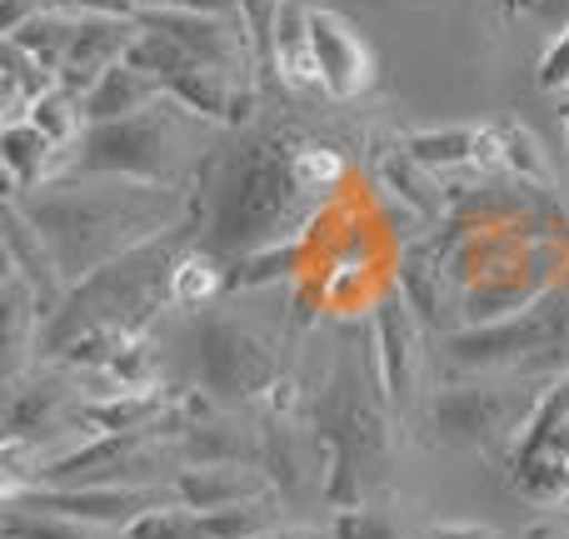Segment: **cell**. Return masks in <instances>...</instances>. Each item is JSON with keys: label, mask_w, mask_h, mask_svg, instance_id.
<instances>
[{"label": "cell", "mask_w": 569, "mask_h": 539, "mask_svg": "<svg viewBox=\"0 0 569 539\" xmlns=\"http://www.w3.org/2000/svg\"><path fill=\"white\" fill-rule=\"evenodd\" d=\"M60 176L50 186H36L26 196H10L26 206L36 230L46 236L50 256H56L66 285L90 280L120 260L126 250L146 246V240L180 230L190 216L186 196L170 186H146V180H120V176Z\"/></svg>", "instance_id": "6da1fadb"}, {"label": "cell", "mask_w": 569, "mask_h": 539, "mask_svg": "<svg viewBox=\"0 0 569 539\" xmlns=\"http://www.w3.org/2000/svg\"><path fill=\"white\" fill-rule=\"evenodd\" d=\"M305 190L295 186L290 156H276L270 140L246 150L236 170H230L226 190H220V210H216V240L226 250L256 256L266 246H280L284 226L300 216Z\"/></svg>", "instance_id": "7a4b0ae2"}, {"label": "cell", "mask_w": 569, "mask_h": 539, "mask_svg": "<svg viewBox=\"0 0 569 539\" xmlns=\"http://www.w3.org/2000/svg\"><path fill=\"white\" fill-rule=\"evenodd\" d=\"M450 360L470 370H555L569 350V290H545L530 310L455 330Z\"/></svg>", "instance_id": "3957f363"}, {"label": "cell", "mask_w": 569, "mask_h": 539, "mask_svg": "<svg viewBox=\"0 0 569 539\" xmlns=\"http://www.w3.org/2000/svg\"><path fill=\"white\" fill-rule=\"evenodd\" d=\"M176 100L140 110L130 120H106V126H86V136L70 146L66 176H120V180H146V186H170L176 176Z\"/></svg>", "instance_id": "277c9868"}, {"label": "cell", "mask_w": 569, "mask_h": 539, "mask_svg": "<svg viewBox=\"0 0 569 539\" xmlns=\"http://www.w3.org/2000/svg\"><path fill=\"white\" fill-rule=\"evenodd\" d=\"M176 435H180L176 420L156 425V430H130V435H90V440L76 445V450H60V455H50L46 465H36L30 485H50V490L150 485L170 460H180Z\"/></svg>", "instance_id": "5b68a950"}, {"label": "cell", "mask_w": 569, "mask_h": 539, "mask_svg": "<svg viewBox=\"0 0 569 539\" xmlns=\"http://www.w3.org/2000/svg\"><path fill=\"white\" fill-rule=\"evenodd\" d=\"M126 60L136 70H146L150 80H160V90H166L180 110H190V116H200V120L240 126V120H250V110H256V90L230 80V76H220V70H210L206 60L180 50L176 40L160 36V30L140 26V40L130 46Z\"/></svg>", "instance_id": "8992f818"}, {"label": "cell", "mask_w": 569, "mask_h": 539, "mask_svg": "<svg viewBox=\"0 0 569 539\" xmlns=\"http://www.w3.org/2000/svg\"><path fill=\"white\" fill-rule=\"evenodd\" d=\"M545 390H495V385H465V390H440L430 405V430L435 445H510L520 440L525 420L535 415Z\"/></svg>", "instance_id": "52a82bcc"}, {"label": "cell", "mask_w": 569, "mask_h": 539, "mask_svg": "<svg viewBox=\"0 0 569 539\" xmlns=\"http://www.w3.org/2000/svg\"><path fill=\"white\" fill-rule=\"evenodd\" d=\"M280 380V360L266 340L236 320H210L200 330V385L216 405H246Z\"/></svg>", "instance_id": "ba28073f"}, {"label": "cell", "mask_w": 569, "mask_h": 539, "mask_svg": "<svg viewBox=\"0 0 569 539\" xmlns=\"http://www.w3.org/2000/svg\"><path fill=\"white\" fill-rule=\"evenodd\" d=\"M515 485L530 500H560L569 495V375L555 390L540 395L535 415L525 420L520 440L510 450Z\"/></svg>", "instance_id": "9c48e42d"}, {"label": "cell", "mask_w": 569, "mask_h": 539, "mask_svg": "<svg viewBox=\"0 0 569 539\" xmlns=\"http://www.w3.org/2000/svg\"><path fill=\"white\" fill-rule=\"evenodd\" d=\"M136 20L146 30L170 36L180 50L206 60L210 70L250 86V66H256L260 50L250 40V30H236V16H210V10H180V6H140Z\"/></svg>", "instance_id": "30bf717a"}, {"label": "cell", "mask_w": 569, "mask_h": 539, "mask_svg": "<svg viewBox=\"0 0 569 539\" xmlns=\"http://www.w3.org/2000/svg\"><path fill=\"white\" fill-rule=\"evenodd\" d=\"M176 500V485H90V490H50V485H30L20 500L10 505H26V510H50V515H66V520H86L100 525V530H120L126 535L140 515L160 510V505Z\"/></svg>", "instance_id": "8fae6325"}, {"label": "cell", "mask_w": 569, "mask_h": 539, "mask_svg": "<svg viewBox=\"0 0 569 539\" xmlns=\"http://www.w3.org/2000/svg\"><path fill=\"white\" fill-rule=\"evenodd\" d=\"M375 370H380L385 400L395 410H410L415 380H420V325H415V305L400 290L375 305Z\"/></svg>", "instance_id": "7c38bea8"}, {"label": "cell", "mask_w": 569, "mask_h": 539, "mask_svg": "<svg viewBox=\"0 0 569 539\" xmlns=\"http://www.w3.org/2000/svg\"><path fill=\"white\" fill-rule=\"evenodd\" d=\"M310 50L320 66V90L330 100H355L375 86V56L360 40V30L335 10L310 6Z\"/></svg>", "instance_id": "4fadbf2b"}, {"label": "cell", "mask_w": 569, "mask_h": 539, "mask_svg": "<svg viewBox=\"0 0 569 539\" xmlns=\"http://www.w3.org/2000/svg\"><path fill=\"white\" fill-rule=\"evenodd\" d=\"M0 246H6V266L20 270V280L36 290L40 310H46V320H50V315L66 305L70 285H66V275H60L56 256H50L46 236L36 230V220H30L26 206L10 196H6V210H0Z\"/></svg>", "instance_id": "5bb4252c"}, {"label": "cell", "mask_w": 569, "mask_h": 539, "mask_svg": "<svg viewBox=\"0 0 569 539\" xmlns=\"http://www.w3.org/2000/svg\"><path fill=\"white\" fill-rule=\"evenodd\" d=\"M140 40V20L126 16H80L76 26V46L66 56V70H60V86L70 96H86L110 66L130 56V46Z\"/></svg>", "instance_id": "9a60e30c"}, {"label": "cell", "mask_w": 569, "mask_h": 539, "mask_svg": "<svg viewBox=\"0 0 569 539\" xmlns=\"http://www.w3.org/2000/svg\"><path fill=\"white\" fill-rule=\"evenodd\" d=\"M170 485H176V500L190 505L196 515L276 495V485H270V475L260 465H180L170 475Z\"/></svg>", "instance_id": "2e32d148"}, {"label": "cell", "mask_w": 569, "mask_h": 539, "mask_svg": "<svg viewBox=\"0 0 569 539\" xmlns=\"http://www.w3.org/2000/svg\"><path fill=\"white\" fill-rule=\"evenodd\" d=\"M160 100H166L160 80H150L146 70H136L130 60H120V66H110L106 76L80 96V116H86V126H106V120L140 116V110L160 106Z\"/></svg>", "instance_id": "e0dca14e"}, {"label": "cell", "mask_w": 569, "mask_h": 539, "mask_svg": "<svg viewBox=\"0 0 569 539\" xmlns=\"http://www.w3.org/2000/svg\"><path fill=\"white\" fill-rule=\"evenodd\" d=\"M405 150L420 160L430 176L445 170H470V166H495V140L490 126H445V130H410Z\"/></svg>", "instance_id": "ac0fdd59"}, {"label": "cell", "mask_w": 569, "mask_h": 539, "mask_svg": "<svg viewBox=\"0 0 569 539\" xmlns=\"http://www.w3.org/2000/svg\"><path fill=\"white\" fill-rule=\"evenodd\" d=\"M66 410V380L60 375H36V380H10V415L6 440H20L40 455V435H50Z\"/></svg>", "instance_id": "d6986e66"}, {"label": "cell", "mask_w": 569, "mask_h": 539, "mask_svg": "<svg viewBox=\"0 0 569 539\" xmlns=\"http://www.w3.org/2000/svg\"><path fill=\"white\" fill-rule=\"evenodd\" d=\"M270 60H276L284 86H320V66H315V50H310V6L300 0H280L276 10V26H270Z\"/></svg>", "instance_id": "ffe728a7"}, {"label": "cell", "mask_w": 569, "mask_h": 539, "mask_svg": "<svg viewBox=\"0 0 569 539\" xmlns=\"http://www.w3.org/2000/svg\"><path fill=\"white\" fill-rule=\"evenodd\" d=\"M76 26H80L76 10L46 6L36 20H26V26H20L16 36H6V40H10V46H20L30 60H36L40 70H50V76L60 80V70H66L70 46H76Z\"/></svg>", "instance_id": "44dd1931"}, {"label": "cell", "mask_w": 569, "mask_h": 539, "mask_svg": "<svg viewBox=\"0 0 569 539\" xmlns=\"http://www.w3.org/2000/svg\"><path fill=\"white\" fill-rule=\"evenodd\" d=\"M490 140H495V166L520 176V186H540L550 190L555 186V166H550V150L540 146L530 126H515V120H495L490 126Z\"/></svg>", "instance_id": "7402d4cb"}, {"label": "cell", "mask_w": 569, "mask_h": 539, "mask_svg": "<svg viewBox=\"0 0 569 539\" xmlns=\"http://www.w3.org/2000/svg\"><path fill=\"white\" fill-rule=\"evenodd\" d=\"M50 86H60V80L50 76V70H40L20 46L6 40V70H0V116H6V126L26 120L30 106H36Z\"/></svg>", "instance_id": "603a6c76"}, {"label": "cell", "mask_w": 569, "mask_h": 539, "mask_svg": "<svg viewBox=\"0 0 569 539\" xmlns=\"http://www.w3.org/2000/svg\"><path fill=\"white\" fill-rule=\"evenodd\" d=\"M210 539H270L280 525V490L276 495H260V500H246V505H230V510H206Z\"/></svg>", "instance_id": "cb8c5ba5"}, {"label": "cell", "mask_w": 569, "mask_h": 539, "mask_svg": "<svg viewBox=\"0 0 569 539\" xmlns=\"http://www.w3.org/2000/svg\"><path fill=\"white\" fill-rule=\"evenodd\" d=\"M6 539H126L120 530H100L86 520H66L50 510H26V505H6Z\"/></svg>", "instance_id": "d4e9b609"}, {"label": "cell", "mask_w": 569, "mask_h": 539, "mask_svg": "<svg viewBox=\"0 0 569 539\" xmlns=\"http://www.w3.org/2000/svg\"><path fill=\"white\" fill-rule=\"evenodd\" d=\"M220 285H226V270H220V260L206 256V250H186V256L176 260V270H170V305H180V310H196V305L216 300Z\"/></svg>", "instance_id": "484cf974"}, {"label": "cell", "mask_w": 569, "mask_h": 539, "mask_svg": "<svg viewBox=\"0 0 569 539\" xmlns=\"http://www.w3.org/2000/svg\"><path fill=\"white\" fill-rule=\"evenodd\" d=\"M30 126L36 130H46L50 140H56L60 150H70L80 136H86V116H80V96H70L66 86H50L46 96L30 106Z\"/></svg>", "instance_id": "4316f807"}, {"label": "cell", "mask_w": 569, "mask_h": 539, "mask_svg": "<svg viewBox=\"0 0 569 539\" xmlns=\"http://www.w3.org/2000/svg\"><path fill=\"white\" fill-rule=\"evenodd\" d=\"M126 539H210V530L190 505L170 500V505H160V510L140 515V520L126 530Z\"/></svg>", "instance_id": "83f0119b"}, {"label": "cell", "mask_w": 569, "mask_h": 539, "mask_svg": "<svg viewBox=\"0 0 569 539\" xmlns=\"http://www.w3.org/2000/svg\"><path fill=\"white\" fill-rule=\"evenodd\" d=\"M290 170L305 196H325V190H335L345 180V160L335 156L330 146H300L290 156Z\"/></svg>", "instance_id": "f1b7e54d"}, {"label": "cell", "mask_w": 569, "mask_h": 539, "mask_svg": "<svg viewBox=\"0 0 569 539\" xmlns=\"http://www.w3.org/2000/svg\"><path fill=\"white\" fill-rule=\"evenodd\" d=\"M335 539H400V530H395V520L390 515H380V510H340L335 515Z\"/></svg>", "instance_id": "f546056e"}, {"label": "cell", "mask_w": 569, "mask_h": 539, "mask_svg": "<svg viewBox=\"0 0 569 539\" xmlns=\"http://www.w3.org/2000/svg\"><path fill=\"white\" fill-rule=\"evenodd\" d=\"M535 80H540L545 96H569V30H560V36L545 46Z\"/></svg>", "instance_id": "4dcf8cb0"}, {"label": "cell", "mask_w": 569, "mask_h": 539, "mask_svg": "<svg viewBox=\"0 0 569 539\" xmlns=\"http://www.w3.org/2000/svg\"><path fill=\"white\" fill-rule=\"evenodd\" d=\"M46 6H50V0H0V30H6V36H16V30L26 26V20H36Z\"/></svg>", "instance_id": "1f68e13d"}, {"label": "cell", "mask_w": 569, "mask_h": 539, "mask_svg": "<svg viewBox=\"0 0 569 539\" xmlns=\"http://www.w3.org/2000/svg\"><path fill=\"white\" fill-rule=\"evenodd\" d=\"M515 6H520L525 16L545 20V26H560V30H569V0H515Z\"/></svg>", "instance_id": "d6a6232c"}, {"label": "cell", "mask_w": 569, "mask_h": 539, "mask_svg": "<svg viewBox=\"0 0 569 539\" xmlns=\"http://www.w3.org/2000/svg\"><path fill=\"white\" fill-rule=\"evenodd\" d=\"M140 0H76V16H126L136 20Z\"/></svg>", "instance_id": "836d02e7"}, {"label": "cell", "mask_w": 569, "mask_h": 539, "mask_svg": "<svg viewBox=\"0 0 569 539\" xmlns=\"http://www.w3.org/2000/svg\"><path fill=\"white\" fill-rule=\"evenodd\" d=\"M430 539H505V535L490 530V525H435Z\"/></svg>", "instance_id": "e575fe53"}, {"label": "cell", "mask_w": 569, "mask_h": 539, "mask_svg": "<svg viewBox=\"0 0 569 539\" xmlns=\"http://www.w3.org/2000/svg\"><path fill=\"white\" fill-rule=\"evenodd\" d=\"M520 539H560V535H555V525H530Z\"/></svg>", "instance_id": "d590c367"}, {"label": "cell", "mask_w": 569, "mask_h": 539, "mask_svg": "<svg viewBox=\"0 0 569 539\" xmlns=\"http://www.w3.org/2000/svg\"><path fill=\"white\" fill-rule=\"evenodd\" d=\"M276 539H335V535H320V530H280Z\"/></svg>", "instance_id": "8d00e7d4"}, {"label": "cell", "mask_w": 569, "mask_h": 539, "mask_svg": "<svg viewBox=\"0 0 569 539\" xmlns=\"http://www.w3.org/2000/svg\"><path fill=\"white\" fill-rule=\"evenodd\" d=\"M50 6H60V10H76V0H50Z\"/></svg>", "instance_id": "74e56055"}, {"label": "cell", "mask_w": 569, "mask_h": 539, "mask_svg": "<svg viewBox=\"0 0 569 539\" xmlns=\"http://www.w3.org/2000/svg\"><path fill=\"white\" fill-rule=\"evenodd\" d=\"M565 150H569V110H565Z\"/></svg>", "instance_id": "f35d334b"}, {"label": "cell", "mask_w": 569, "mask_h": 539, "mask_svg": "<svg viewBox=\"0 0 569 539\" xmlns=\"http://www.w3.org/2000/svg\"><path fill=\"white\" fill-rule=\"evenodd\" d=\"M276 535H280V530H276ZM276 535H270V539H276Z\"/></svg>", "instance_id": "ab89813d"}]
</instances>
